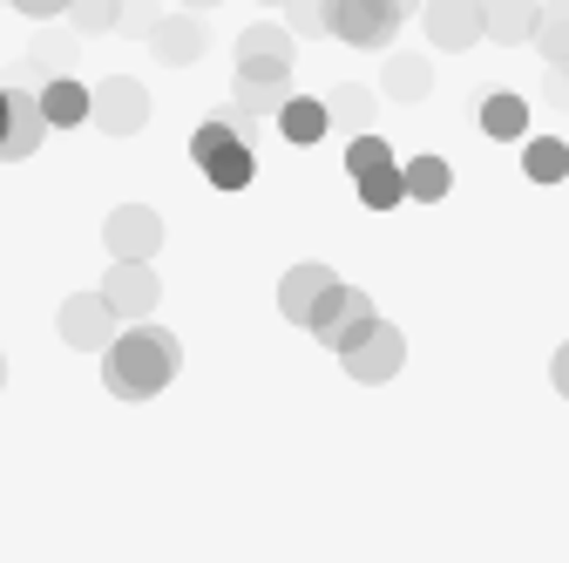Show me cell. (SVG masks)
<instances>
[{
  "instance_id": "1",
  "label": "cell",
  "mask_w": 569,
  "mask_h": 563,
  "mask_svg": "<svg viewBox=\"0 0 569 563\" xmlns=\"http://www.w3.org/2000/svg\"><path fill=\"white\" fill-rule=\"evenodd\" d=\"M292 28L278 21H258L238 34V82H231V102L238 116L231 122H251V116H284V102H292Z\"/></svg>"
},
{
  "instance_id": "2",
  "label": "cell",
  "mask_w": 569,
  "mask_h": 563,
  "mask_svg": "<svg viewBox=\"0 0 569 563\" xmlns=\"http://www.w3.org/2000/svg\"><path fill=\"white\" fill-rule=\"evenodd\" d=\"M177 367H183L177 333H163V326H129L109 354H102V387L116 401H150V394H163L177 381Z\"/></svg>"
},
{
  "instance_id": "3",
  "label": "cell",
  "mask_w": 569,
  "mask_h": 563,
  "mask_svg": "<svg viewBox=\"0 0 569 563\" xmlns=\"http://www.w3.org/2000/svg\"><path fill=\"white\" fill-rule=\"evenodd\" d=\"M346 177H352V190H360L367 210H393L407 197V164L393 157L387 136H352L346 144Z\"/></svg>"
},
{
  "instance_id": "4",
  "label": "cell",
  "mask_w": 569,
  "mask_h": 563,
  "mask_svg": "<svg viewBox=\"0 0 569 563\" xmlns=\"http://www.w3.org/2000/svg\"><path fill=\"white\" fill-rule=\"evenodd\" d=\"M190 157H197V170L218 184V190H244L251 177H258V157H251V136L224 116V122H203L197 136H190Z\"/></svg>"
},
{
  "instance_id": "5",
  "label": "cell",
  "mask_w": 569,
  "mask_h": 563,
  "mask_svg": "<svg viewBox=\"0 0 569 563\" xmlns=\"http://www.w3.org/2000/svg\"><path fill=\"white\" fill-rule=\"evenodd\" d=\"M413 0H326V34L346 48H393Z\"/></svg>"
},
{
  "instance_id": "6",
  "label": "cell",
  "mask_w": 569,
  "mask_h": 563,
  "mask_svg": "<svg viewBox=\"0 0 569 563\" xmlns=\"http://www.w3.org/2000/svg\"><path fill=\"white\" fill-rule=\"evenodd\" d=\"M306 333H312L319 346H332V354L346 360L360 339H373V333H380V306H373L360 286H332V299L312 313V326H306Z\"/></svg>"
},
{
  "instance_id": "7",
  "label": "cell",
  "mask_w": 569,
  "mask_h": 563,
  "mask_svg": "<svg viewBox=\"0 0 569 563\" xmlns=\"http://www.w3.org/2000/svg\"><path fill=\"white\" fill-rule=\"evenodd\" d=\"M102 245H109L116 265H150L163 251V218H157L150 204H122V210H109Z\"/></svg>"
},
{
  "instance_id": "8",
  "label": "cell",
  "mask_w": 569,
  "mask_h": 563,
  "mask_svg": "<svg viewBox=\"0 0 569 563\" xmlns=\"http://www.w3.org/2000/svg\"><path fill=\"white\" fill-rule=\"evenodd\" d=\"M54 326H61V339L76 346V354H109V346L122 339V333H116L122 319L109 313V299H102V293H68Z\"/></svg>"
},
{
  "instance_id": "9",
  "label": "cell",
  "mask_w": 569,
  "mask_h": 563,
  "mask_svg": "<svg viewBox=\"0 0 569 563\" xmlns=\"http://www.w3.org/2000/svg\"><path fill=\"white\" fill-rule=\"evenodd\" d=\"M102 136H136L142 122H150V89H142L136 76H102L96 82V116H89Z\"/></svg>"
},
{
  "instance_id": "10",
  "label": "cell",
  "mask_w": 569,
  "mask_h": 563,
  "mask_svg": "<svg viewBox=\"0 0 569 563\" xmlns=\"http://www.w3.org/2000/svg\"><path fill=\"white\" fill-rule=\"evenodd\" d=\"M488 34V8L481 0H427V48L435 55H461Z\"/></svg>"
},
{
  "instance_id": "11",
  "label": "cell",
  "mask_w": 569,
  "mask_h": 563,
  "mask_svg": "<svg viewBox=\"0 0 569 563\" xmlns=\"http://www.w3.org/2000/svg\"><path fill=\"white\" fill-rule=\"evenodd\" d=\"M332 286H339V278H332V265H319V258H299L292 271L278 278V313L292 319V326H312V313L332 299Z\"/></svg>"
},
{
  "instance_id": "12",
  "label": "cell",
  "mask_w": 569,
  "mask_h": 563,
  "mask_svg": "<svg viewBox=\"0 0 569 563\" xmlns=\"http://www.w3.org/2000/svg\"><path fill=\"white\" fill-rule=\"evenodd\" d=\"M102 299H109V313H116V319H136V326H142V319L157 313L163 286H157V271H150V265H109Z\"/></svg>"
},
{
  "instance_id": "13",
  "label": "cell",
  "mask_w": 569,
  "mask_h": 563,
  "mask_svg": "<svg viewBox=\"0 0 569 563\" xmlns=\"http://www.w3.org/2000/svg\"><path fill=\"white\" fill-rule=\"evenodd\" d=\"M400 367H407V333H400V326H387V319H380V333H373V339H360V346L346 354V374L360 381V387H380V381H393Z\"/></svg>"
},
{
  "instance_id": "14",
  "label": "cell",
  "mask_w": 569,
  "mask_h": 563,
  "mask_svg": "<svg viewBox=\"0 0 569 563\" xmlns=\"http://www.w3.org/2000/svg\"><path fill=\"white\" fill-rule=\"evenodd\" d=\"M41 136H48V116H41V89H21L8 82V150H0V164H21L41 150Z\"/></svg>"
},
{
  "instance_id": "15",
  "label": "cell",
  "mask_w": 569,
  "mask_h": 563,
  "mask_svg": "<svg viewBox=\"0 0 569 563\" xmlns=\"http://www.w3.org/2000/svg\"><path fill=\"white\" fill-rule=\"evenodd\" d=\"M41 116H48V129H76V122L96 116V89L68 82V76H48L41 82Z\"/></svg>"
},
{
  "instance_id": "16",
  "label": "cell",
  "mask_w": 569,
  "mask_h": 563,
  "mask_svg": "<svg viewBox=\"0 0 569 563\" xmlns=\"http://www.w3.org/2000/svg\"><path fill=\"white\" fill-rule=\"evenodd\" d=\"M427 89H435V61L427 55H387V68H380L387 102H427Z\"/></svg>"
},
{
  "instance_id": "17",
  "label": "cell",
  "mask_w": 569,
  "mask_h": 563,
  "mask_svg": "<svg viewBox=\"0 0 569 563\" xmlns=\"http://www.w3.org/2000/svg\"><path fill=\"white\" fill-rule=\"evenodd\" d=\"M481 129L495 136V144H529V102L522 96H481Z\"/></svg>"
},
{
  "instance_id": "18",
  "label": "cell",
  "mask_w": 569,
  "mask_h": 563,
  "mask_svg": "<svg viewBox=\"0 0 569 563\" xmlns=\"http://www.w3.org/2000/svg\"><path fill=\"white\" fill-rule=\"evenodd\" d=\"M373 102H380V96H373L367 82H339V89L326 96V116H332V129H352V136H373V129H367V122H373Z\"/></svg>"
},
{
  "instance_id": "19",
  "label": "cell",
  "mask_w": 569,
  "mask_h": 563,
  "mask_svg": "<svg viewBox=\"0 0 569 563\" xmlns=\"http://www.w3.org/2000/svg\"><path fill=\"white\" fill-rule=\"evenodd\" d=\"M150 48H157L170 68H190V61L203 55V21H190V14H177V21H157Z\"/></svg>"
},
{
  "instance_id": "20",
  "label": "cell",
  "mask_w": 569,
  "mask_h": 563,
  "mask_svg": "<svg viewBox=\"0 0 569 563\" xmlns=\"http://www.w3.org/2000/svg\"><path fill=\"white\" fill-rule=\"evenodd\" d=\"M522 177L529 184H562L569 177V144L562 136H529L522 144Z\"/></svg>"
},
{
  "instance_id": "21",
  "label": "cell",
  "mask_w": 569,
  "mask_h": 563,
  "mask_svg": "<svg viewBox=\"0 0 569 563\" xmlns=\"http://www.w3.org/2000/svg\"><path fill=\"white\" fill-rule=\"evenodd\" d=\"M536 0H488V41H536Z\"/></svg>"
},
{
  "instance_id": "22",
  "label": "cell",
  "mask_w": 569,
  "mask_h": 563,
  "mask_svg": "<svg viewBox=\"0 0 569 563\" xmlns=\"http://www.w3.org/2000/svg\"><path fill=\"white\" fill-rule=\"evenodd\" d=\"M326 129H332V116H326V102H312V96H292V102H284V116H278V136H284V144H319Z\"/></svg>"
},
{
  "instance_id": "23",
  "label": "cell",
  "mask_w": 569,
  "mask_h": 563,
  "mask_svg": "<svg viewBox=\"0 0 569 563\" xmlns=\"http://www.w3.org/2000/svg\"><path fill=\"white\" fill-rule=\"evenodd\" d=\"M455 190V170L441 157H407V197L413 204H441Z\"/></svg>"
},
{
  "instance_id": "24",
  "label": "cell",
  "mask_w": 569,
  "mask_h": 563,
  "mask_svg": "<svg viewBox=\"0 0 569 563\" xmlns=\"http://www.w3.org/2000/svg\"><path fill=\"white\" fill-rule=\"evenodd\" d=\"M536 48L549 68H569V0H556V8L536 14Z\"/></svg>"
},
{
  "instance_id": "25",
  "label": "cell",
  "mask_w": 569,
  "mask_h": 563,
  "mask_svg": "<svg viewBox=\"0 0 569 563\" xmlns=\"http://www.w3.org/2000/svg\"><path fill=\"white\" fill-rule=\"evenodd\" d=\"M76 28H82V34L122 28V0H76Z\"/></svg>"
},
{
  "instance_id": "26",
  "label": "cell",
  "mask_w": 569,
  "mask_h": 563,
  "mask_svg": "<svg viewBox=\"0 0 569 563\" xmlns=\"http://www.w3.org/2000/svg\"><path fill=\"white\" fill-rule=\"evenodd\" d=\"M8 8L28 21H54V14H76V0H8Z\"/></svg>"
},
{
  "instance_id": "27",
  "label": "cell",
  "mask_w": 569,
  "mask_h": 563,
  "mask_svg": "<svg viewBox=\"0 0 569 563\" xmlns=\"http://www.w3.org/2000/svg\"><path fill=\"white\" fill-rule=\"evenodd\" d=\"M292 28H306V34H326V0H292Z\"/></svg>"
},
{
  "instance_id": "28",
  "label": "cell",
  "mask_w": 569,
  "mask_h": 563,
  "mask_svg": "<svg viewBox=\"0 0 569 563\" xmlns=\"http://www.w3.org/2000/svg\"><path fill=\"white\" fill-rule=\"evenodd\" d=\"M122 28H142V34H157V8H150V0H122Z\"/></svg>"
},
{
  "instance_id": "29",
  "label": "cell",
  "mask_w": 569,
  "mask_h": 563,
  "mask_svg": "<svg viewBox=\"0 0 569 563\" xmlns=\"http://www.w3.org/2000/svg\"><path fill=\"white\" fill-rule=\"evenodd\" d=\"M549 381H556V394H562V401H569V339H562V346H556V360H549Z\"/></svg>"
},
{
  "instance_id": "30",
  "label": "cell",
  "mask_w": 569,
  "mask_h": 563,
  "mask_svg": "<svg viewBox=\"0 0 569 563\" xmlns=\"http://www.w3.org/2000/svg\"><path fill=\"white\" fill-rule=\"evenodd\" d=\"M0 150H8V82H0Z\"/></svg>"
},
{
  "instance_id": "31",
  "label": "cell",
  "mask_w": 569,
  "mask_h": 563,
  "mask_svg": "<svg viewBox=\"0 0 569 563\" xmlns=\"http://www.w3.org/2000/svg\"><path fill=\"white\" fill-rule=\"evenodd\" d=\"M0 387H8V360H0Z\"/></svg>"
},
{
  "instance_id": "32",
  "label": "cell",
  "mask_w": 569,
  "mask_h": 563,
  "mask_svg": "<svg viewBox=\"0 0 569 563\" xmlns=\"http://www.w3.org/2000/svg\"><path fill=\"white\" fill-rule=\"evenodd\" d=\"M190 8H210V0H190Z\"/></svg>"
},
{
  "instance_id": "33",
  "label": "cell",
  "mask_w": 569,
  "mask_h": 563,
  "mask_svg": "<svg viewBox=\"0 0 569 563\" xmlns=\"http://www.w3.org/2000/svg\"><path fill=\"white\" fill-rule=\"evenodd\" d=\"M284 8H292V0H284Z\"/></svg>"
}]
</instances>
